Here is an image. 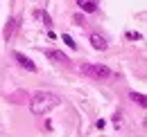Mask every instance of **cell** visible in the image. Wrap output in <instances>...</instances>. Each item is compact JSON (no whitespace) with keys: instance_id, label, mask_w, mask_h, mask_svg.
Instances as JSON below:
<instances>
[{"instance_id":"cell-6","label":"cell","mask_w":147,"mask_h":137,"mask_svg":"<svg viewBox=\"0 0 147 137\" xmlns=\"http://www.w3.org/2000/svg\"><path fill=\"white\" fill-rule=\"evenodd\" d=\"M91 45L95 47V50H100V52H104L107 47H109L107 38H104V36H100V34H91Z\"/></svg>"},{"instance_id":"cell-4","label":"cell","mask_w":147,"mask_h":137,"mask_svg":"<svg viewBox=\"0 0 147 137\" xmlns=\"http://www.w3.org/2000/svg\"><path fill=\"white\" fill-rule=\"evenodd\" d=\"M45 56H48V59H52L55 63H61V65H70V59H68L63 52H59V50H45Z\"/></svg>"},{"instance_id":"cell-8","label":"cell","mask_w":147,"mask_h":137,"mask_svg":"<svg viewBox=\"0 0 147 137\" xmlns=\"http://www.w3.org/2000/svg\"><path fill=\"white\" fill-rule=\"evenodd\" d=\"M129 99H131L134 103H138L140 108H145V97H143L140 92H129Z\"/></svg>"},{"instance_id":"cell-7","label":"cell","mask_w":147,"mask_h":137,"mask_svg":"<svg viewBox=\"0 0 147 137\" xmlns=\"http://www.w3.org/2000/svg\"><path fill=\"white\" fill-rule=\"evenodd\" d=\"M16 25H18V20H16V18H9V20H7V25H5V41H9V38L14 36Z\"/></svg>"},{"instance_id":"cell-12","label":"cell","mask_w":147,"mask_h":137,"mask_svg":"<svg viewBox=\"0 0 147 137\" xmlns=\"http://www.w3.org/2000/svg\"><path fill=\"white\" fill-rule=\"evenodd\" d=\"M104 124H107V121H104V119H97V124H95V126H97V128L102 130V128H104Z\"/></svg>"},{"instance_id":"cell-9","label":"cell","mask_w":147,"mask_h":137,"mask_svg":"<svg viewBox=\"0 0 147 137\" xmlns=\"http://www.w3.org/2000/svg\"><path fill=\"white\" fill-rule=\"evenodd\" d=\"M73 20H75V25H77V27H86V20H84V16L75 14V16H73Z\"/></svg>"},{"instance_id":"cell-3","label":"cell","mask_w":147,"mask_h":137,"mask_svg":"<svg viewBox=\"0 0 147 137\" xmlns=\"http://www.w3.org/2000/svg\"><path fill=\"white\" fill-rule=\"evenodd\" d=\"M14 61L18 63L20 68L30 70V72H36V65H34V61H32V59H27L23 52H14Z\"/></svg>"},{"instance_id":"cell-5","label":"cell","mask_w":147,"mask_h":137,"mask_svg":"<svg viewBox=\"0 0 147 137\" xmlns=\"http://www.w3.org/2000/svg\"><path fill=\"white\" fill-rule=\"evenodd\" d=\"M77 2V7L82 9V11H86V14H95L97 11V0H75Z\"/></svg>"},{"instance_id":"cell-11","label":"cell","mask_w":147,"mask_h":137,"mask_svg":"<svg viewBox=\"0 0 147 137\" xmlns=\"http://www.w3.org/2000/svg\"><path fill=\"white\" fill-rule=\"evenodd\" d=\"M127 38H129V41H138V38H140V34H134V32H129Z\"/></svg>"},{"instance_id":"cell-1","label":"cell","mask_w":147,"mask_h":137,"mask_svg":"<svg viewBox=\"0 0 147 137\" xmlns=\"http://www.w3.org/2000/svg\"><path fill=\"white\" fill-rule=\"evenodd\" d=\"M59 103H61L59 94L50 92V90H36L30 99V110H32V115H45L52 108H57Z\"/></svg>"},{"instance_id":"cell-10","label":"cell","mask_w":147,"mask_h":137,"mask_svg":"<svg viewBox=\"0 0 147 137\" xmlns=\"http://www.w3.org/2000/svg\"><path fill=\"white\" fill-rule=\"evenodd\" d=\"M63 41H66V45H68L70 50H77V43H75V41H73V38H70L68 34H63Z\"/></svg>"},{"instance_id":"cell-2","label":"cell","mask_w":147,"mask_h":137,"mask_svg":"<svg viewBox=\"0 0 147 137\" xmlns=\"http://www.w3.org/2000/svg\"><path fill=\"white\" fill-rule=\"evenodd\" d=\"M79 72L88 79H95V81H109L113 76V70L102 65V63H82L79 65Z\"/></svg>"}]
</instances>
